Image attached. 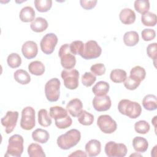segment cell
<instances>
[{
    "mask_svg": "<svg viewBox=\"0 0 157 157\" xmlns=\"http://www.w3.org/2000/svg\"><path fill=\"white\" fill-rule=\"evenodd\" d=\"M49 115L51 118L55 119V125L59 129H66L72 124V118L68 115L67 110L62 107L58 105L51 107Z\"/></svg>",
    "mask_w": 157,
    "mask_h": 157,
    "instance_id": "obj_1",
    "label": "cell"
},
{
    "mask_svg": "<svg viewBox=\"0 0 157 157\" xmlns=\"http://www.w3.org/2000/svg\"><path fill=\"white\" fill-rule=\"evenodd\" d=\"M80 132L76 129H72L60 135L57 140L58 146L62 150H69L75 146L80 140Z\"/></svg>",
    "mask_w": 157,
    "mask_h": 157,
    "instance_id": "obj_2",
    "label": "cell"
},
{
    "mask_svg": "<svg viewBox=\"0 0 157 157\" xmlns=\"http://www.w3.org/2000/svg\"><path fill=\"white\" fill-rule=\"evenodd\" d=\"M118 110L121 114L133 119L139 117L142 113V107L139 103L126 99L119 102Z\"/></svg>",
    "mask_w": 157,
    "mask_h": 157,
    "instance_id": "obj_3",
    "label": "cell"
},
{
    "mask_svg": "<svg viewBox=\"0 0 157 157\" xmlns=\"http://www.w3.org/2000/svg\"><path fill=\"white\" fill-rule=\"evenodd\" d=\"M9 144L5 156L20 157L23 152L24 140L19 134H14L9 139Z\"/></svg>",
    "mask_w": 157,
    "mask_h": 157,
    "instance_id": "obj_4",
    "label": "cell"
},
{
    "mask_svg": "<svg viewBox=\"0 0 157 157\" xmlns=\"http://www.w3.org/2000/svg\"><path fill=\"white\" fill-rule=\"evenodd\" d=\"M58 56L61 59V64L65 69H72L76 64V58L71 52L69 45L68 44H63L59 48Z\"/></svg>",
    "mask_w": 157,
    "mask_h": 157,
    "instance_id": "obj_5",
    "label": "cell"
},
{
    "mask_svg": "<svg viewBox=\"0 0 157 157\" xmlns=\"http://www.w3.org/2000/svg\"><path fill=\"white\" fill-rule=\"evenodd\" d=\"M61 82L57 78L49 80L45 85V94L47 99L50 102H56L60 95Z\"/></svg>",
    "mask_w": 157,
    "mask_h": 157,
    "instance_id": "obj_6",
    "label": "cell"
},
{
    "mask_svg": "<svg viewBox=\"0 0 157 157\" xmlns=\"http://www.w3.org/2000/svg\"><path fill=\"white\" fill-rule=\"evenodd\" d=\"M64 85L69 90H75L78 86L79 72L77 69H64L61 74Z\"/></svg>",
    "mask_w": 157,
    "mask_h": 157,
    "instance_id": "obj_7",
    "label": "cell"
},
{
    "mask_svg": "<svg viewBox=\"0 0 157 157\" xmlns=\"http://www.w3.org/2000/svg\"><path fill=\"white\" fill-rule=\"evenodd\" d=\"M36 125L35 110L30 106L25 107L21 111L20 126L23 129L29 131Z\"/></svg>",
    "mask_w": 157,
    "mask_h": 157,
    "instance_id": "obj_8",
    "label": "cell"
},
{
    "mask_svg": "<svg viewBox=\"0 0 157 157\" xmlns=\"http://www.w3.org/2000/svg\"><path fill=\"white\" fill-rule=\"evenodd\" d=\"M104 151L109 157H124L128 152V149L124 144L109 141L106 143Z\"/></svg>",
    "mask_w": 157,
    "mask_h": 157,
    "instance_id": "obj_9",
    "label": "cell"
},
{
    "mask_svg": "<svg viewBox=\"0 0 157 157\" xmlns=\"http://www.w3.org/2000/svg\"><path fill=\"white\" fill-rule=\"evenodd\" d=\"M101 53V47L97 42L90 40L84 44V48L80 56L85 59H92L99 57Z\"/></svg>",
    "mask_w": 157,
    "mask_h": 157,
    "instance_id": "obj_10",
    "label": "cell"
},
{
    "mask_svg": "<svg viewBox=\"0 0 157 157\" xmlns=\"http://www.w3.org/2000/svg\"><path fill=\"white\" fill-rule=\"evenodd\" d=\"M97 124L101 131L105 134H112L117 130L116 121L109 115H101L97 120Z\"/></svg>",
    "mask_w": 157,
    "mask_h": 157,
    "instance_id": "obj_11",
    "label": "cell"
},
{
    "mask_svg": "<svg viewBox=\"0 0 157 157\" xmlns=\"http://www.w3.org/2000/svg\"><path fill=\"white\" fill-rule=\"evenodd\" d=\"M58 37L54 33H47L42 39L40 42L42 52L46 55L52 54L57 45Z\"/></svg>",
    "mask_w": 157,
    "mask_h": 157,
    "instance_id": "obj_12",
    "label": "cell"
},
{
    "mask_svg": "<svg viewBox=\"0 0 157 157\" xmlns=\"http://www.w3.org/2000/svg\"><path fill=\"white\" fill-rule=\"evenodd\" d=\"M18 118V112L17 111L9 110L6 115L1 120V124L5 128V132L9 134L15 129Z\"/></svg>",
    "mask_w": 157,
    "mask_h": 157,
    "instance_id": "obj_13",
    "label": "cell"
},
{
    "mask_svg": "<svg viewBox=\"0 0 157 157\" xmlns=\"http://www.w3.org/2000/svg\"><path fill=\"white\" fill-rule=\"evenodd\" d=\"M111 99L108 95L95 96L93 99L94 109L98 112L108 110L111 107Z\"/></svg>",
    "mask_w": 157,
    "mask_h": 157,
    "instance_id": "obj_14",
    "label": "cell"
},
{
    "mask_svg": "<svg viewBox=\"0 0 157 157\" xmlns=\"http://www.w3.org/2000/svg\"><path fill=\"white\" fill-rule=\"evenodd\" d=\"M21 52L24 57L28 59L35 58L38 53L37 44L33 40L25 42L22 45Z\"/></svg>",
    "mask_w": 157,
    "mask_h": 157,
    "instance_id": "obj_15",
    "label": "cell"
},
{
    "mask_svg": "<svg viewBox=\"0 0 157 157\" xmlns=\"http://www.w3.org/2000/svg\"><path fill=\"white\" fill-rule=\"evenodd\" d=\"M83 104L78 98L71 99L66 105V110L73 117H77L82 111Z\"/></svg>",
    "mask_w": 157,
    "mask_h": 157,
    "instance_id": "obj_16",
    "label": "cell"
},
{
    "mask_svg": "<svg viewBox=\"0 0 157 157\" xmlns=\"http://www.w3.org/2000/svg\"><path fill=\"white\" fill-rule=\"evenodd\" d=\"M85 148L87 155L90 157H94L100 153L101 144L98 140L91 139L86 144Z\"/></svg>",
    "mask_w": 157,
    "mask_h": 157,
    "instance_id": "obj_17",
    "label": "cell"
},
{
    "mask_svg": "<svg viewBox=\"0 0 157 157\" xmlns=\"http://www.w3.org/2000/svg\"><path fill=\"white\" fill-rule=\"evenodd\" d=\"M119 18L123 24L131 25L134 23L136 16L135 12L132 9L129 8H124L120 11Z\"/></svg>",
    "mask_w": 157,
    "mask_h": 157,
    "instance_id": "obj_18",
    "label": "cell"
},
{
    "mask_svg": "<svg viewBox=\"0 0 157 157\" xmlns=\"http://www.w3.org/2000/svg\"><path fill=\"white\" fill-rule=\"evenodd\" d=\"M48 26V24L46 19L42 17H37L31 22L30 28L33 31L42 33L47 29Z\"/></svg>",
    "mask_w": 157,
    "mask_h": 157,
    "instance_id": "obj_19",
    "label": "cell"
},
{
    "mask_svg": "<svg viewBox=\"0 0 157 157\" xmlns=\"http://www.w3.org/2000/svg\"><path fill=\"white\" fill-rule=\"evenodd\" d=\"M132 146L136 151L138 153H144L148 148V142L144 137L137 136L132 140Z\"/></svg>",
    "mask_w": 157,
    "mask_h": 157,
    "instance_id": "obj_20",
    "label": "cell"
},
{
    "mask_svg": "<svg viewBox=\"0 0 157 157\" xmlns=\"http://www.w3.org/2000/svg\"><path fill=\"white\" fill-rule=\"evenodd\" d=\"M35 11L31 6H25L20 12L19 17L21 21L25 23L32 22L35 18Z\"/></svg>",
    "mask_w": 157,
    "mask_h": 157,
    "instance_id": "obj_21",
    "label": "cell"
},
{
    "mask_svg": "<svg viewBox=\"0 0 157 157\" xmlns=\"http://www.w3.org/2000/svg\"><path fill=\"white\" fill-rule=\"evenodd\" d=\"M33 139L40 144H45L50 138V134L47 130L37 128L32 133Z\"/></svg>",
    "mask_w": 157,
    "mask_h": 157,
    "instance_id": "obj_22",
    "label": "cell"
},
{
    "mask_svg": "<svg viewBox=\"0 0 157 157\" xmlns=\"http://www.w3.org/2000/svg\"><path fill=\"white\" fill-rule=\"evenodd\" d=\"M139 34L135 31H130L126 32L123 36V42L126 46H135L139 42Z\"/></svg>",
    "mask_w": 157,
    "mask_h": 157,
    "instance_id": "obj_23",
    "label": "cell"
},
{
    "mask_svg": "<svg viewBox=\"0 0 157 157\" xmlns=\"http://www.w3.org/2000/svg\"><path fill=\"white\" fill-rule=\"evenodd\" d=\"M144 108L149 111H153L157 109V99L154 94H147L142 100Z\"/></svg>",
    "mask_w": 157,
    "mask_h": 157,
    "instance_id": "obj_24",
    "label": "cell"
},
{
    "mask_svg": "<svg viewBox=\"0 0 157 157\" xmlns=\"http://www.w3.org/2000/svg\"><path fill=\"white\" fill-rule=\"evenodd\" d=\"M110 88L109 84L104 81H99L96 83L93 88L92 91L95 96L106 95Z\"/></svg>",
    "mask_w": 157,
    "mask_h": 157,
    "instance_id": "obj_25",
    "label": "cell"
},
{
    "mask_svg": "<svg viewBox=\"0 0 157 157\" xmlns=\"http://www.w3.org/2000/svg\"><path fill=\"white\" fill-rule=\"evenodd\" d=\"M28 70L33 75L40 76L45 72V66L40 61H32L28 65Z\"/></svg>",
    "mask_w": 157,
    "mask_h": 157,
    "instance_id": "obj_26",
    "label": "cell"
},
{
    "mask_svg": "<svg viewBox=\"0 0 157 157\" xmlns=\"http://www.w3.org/2000/svg\"><path fill=\"white\" fill-rule=\"evenodd\" d=\"M145 76L146 71L145 69L140 66H136L132 67L130 71L129 77L139 83L144 80Z\"/></svg>",
    "mask_w": 157,
    "mask_h": 157,
    "instance_id": "obj_27",
    "label": "cell"
},
{
    "mask_svg": "<svg viewBox=\"0 0 157 157\" xmlns=\"http://www.w3.org/2000/svg\"><path fill=\"white\" fill-rule=\"evenodd\" d=\"M14 79L21 85H27L31 82L29 74L23 69H18L13 74Z\"/></svg>",
    "mask_w": 157,
    "mask_h": 157,
    "instance_id": "obj_28",
    "label": "cell"
},
{
    "mask_svg": "<svg viewBox=\"0 0 157 157\" xmlns=\"http://www.w3.org/2000/svg\"><path fill=\"white\" fill-rule=\"evenodd\" d=\"M126 77V72L120 69H115L112 70L110 74V78L114 83L124 82Z\"/></svg>",
    "mask_w": 157,
    "mask_h": 157,
    "instance_id": "obj_29",
    "label": "cell"
},
{
    "mask_svg": "<svg viewBox=\"0 0 157 157\" xmlns=\"http://www.w3.org/2000/svg\"><path fill=\"white\" fill-rule=\"evenodd\" d=\"M141 22L146 26H155L156 25V15L151 12H147L141 16Z\"/></svg>",
    "mask_w": 157,
    "mask_h": 157,
    "instance_id": "obj_30",
    "label": "cell"
},
{
    "mask_svg": "<svg viewBox=\"0 0 157 157\" xmlns=\"http://www.w3.org/2000/svg\"><path fill=\"white\" fill-rule=\"evenodd\" d=\"M28 153L30 157H45V154L42 147L36 143L31 144L28 147Z\"/></svg>",
    "mask_w": 157,
    "mask_h": 157,
    "instance_id": "obj_31",
    "label": "cell"
},
{
    "mask_svg": "<svg viewBox=\"0 0 157 157\" xmlns=\"http://www.w3.org/2000/svg\"><path fill=\"white\" fill-rule=\"evenodd\" d=\"M38 122L40 125L44 127H47L51 125L52 121L46 109H42L38 112Z\"/></svg>",
    "mask_w": 157,
    "mask_h": 157,
    "instance_id": "obj_32",
    "label": "cell"
},
{
    "mask_svg": "<svg viewBox=\"0 0 157 157\" xmlns=\"http://www.w3.org/2000/svg\"><path fill=\"white\" fill-rule=\"evenodd\" d=\"M77 117L78 122L83 126H90L92 124L94 121L93 115L85 110H82Z\"/></svg>",
    "mask_w": 157,
    "mask_h": 157,
    "instance_id": "obj_33",
    "label": "cell"
},
{
    "mask_svg": "<svg viewBox=\"0 0 157 157\" xmlns=\"http://www.w3.org/2000/svg\"><path fill=\"white\" fill-rule=\"evenodd\" d=\"M34 4L36 10L39 12H48L52 6V0H35Z\"/></svg>",
    "mask_w": 157,
    "mask_h": 157,
    "instance_id": "obj_34",
    "label": "cell"
},
{
    "mask_svg": "<svg viewBox=\"0 0 157 157\" xmlns=\"http://www.w3.org/2000/svg\"><path fill=\"white\" fill-rule=\"evenodd\" d=\"M134 6L135 10L141 14L148 12L150 9V2L148 0H136L134 1Z\"/></svg>",
    "mask_w": 157,
    "mask_h": 157,
    "instance_id": "obj_35",
    "label": "cell"
},
{
    "mask_svg": "<svg viewBox=\"0 0 157 157\" xmlns=\"http://www.w3.org/2000/svg\"><path fill=\"white\" fill-rule=\"evenodd\" d=\"M8 66L11 68L18 67L21 64V58L17 53H10L7 58Z\"/></svg>",
    "mask_w": 157,
    "mask_h": 157,
    "instance_id": "obj_36",
    "label": "cell"
},
{
    "mask_svg": "<svg viewBox=\"0 0 157 157\" xmlns=\"http://www.w3.org/2000/svg\"><path fill=\"white\" fill-rule=\"evenodd\" d=\"M150 124L145 120H140L134 124V129L136 132L141 134H147L150 131Z\"/></svg>",
    "mask_w": 157,
    "mask_h": 157,
    "instance_id": "obj_37",
    "label": "cell"
},
{
    "mask_svg": "<svg viewBox=\"0 0 157 157\" xmlns=\"http://www.w3.org/2000/svg\"><path fill=\"white\" fill-rule=\"evenodd\" d=\"M84 48V44L81 40H75L69 44L71 52L74 55H81Z\"/></svg>",
    "mask_w": 157,
    "mask_h": 157,
    "instance_id": "obj_38",
    "label": "cell"
},
{
    "mask_svg": "<svg viewBox=\"0 0 157 157\" xmlns=\"http://www.w3.org/2000/svg\"><path fill=\"white\" fill-rule=\"evenodd\" d=\"M96 76L90 72H86L82 76V84L86 87H90L93 85L96 82Z\"/></svg>",
    "mask_w": 157,
    "mask_h": 157,
    "instance_id": "obj_39",
    "label": "cell"
},
{
    "mask_svg": "<svg viewBox=\"0 0 157 157\" xmlns=\"http://www.w3.org/2000/svg\"><path fill=\"white\" fill-rule=\"evenodd\" d=\"M90 71L94 75L101 76L104 75L105 72V67L102 63H96L93 64L90 67Z\"/></svg>",
    "mask_w": 157,
    "mask_h": 157,
    "instance_id": "obj_40",
    "label": "cell"
},
{
    "mask_svg": "<svg viewBox=\"0 0 157 157\" xmlns=\"http://www.w3.org/2000/svg\"><path fill=\"white\" fill-rule=\"evenodd\" d=\"M156 48H157V44L156 42L150 44L147 47V55L153 60L155 66L156 59V57H157Z\"/></svg>",
    "mask_w": 157,
    "mask_h": 157,
    "instance_id": "obj_41",
    "label": "cell"
},
{
    "mask_svg": "<svg viewBox=\"0 0 157 157\" xmlns=\"http://www.w3.org/2000/svg\"><path fill=\"white\" fill-rule=\"evenodd\" d=\"M142 38L145 41H150L156 37V32L152 29H144L141 32Z\"/></svg>",
    "mask_w": 157,
    "mask_h": 157,
    "instance_id": "obj_42",
    "label": "cell"
},
{
    "mask_svg": "<svg viewBox=\"0 0 157 157\" xmlns=\"http://www.w3.org/2000/svg\"><path fill=\"white\" fill-rule=\"evenodd\" d=\"M140 83L136 81L135 80L132 79L131 77L129 76L126 77V80H124V86L128 90H134L140 85Z\"/></svg>",
    "mask_w": 157,
    "mask_h": 157,
    "instance_id": "obj_43",
    "label": "cell"
},
{
    "mask_svg": "<svg viewBox=\"0 0 157 157\" xmlns=\"http://www.w3.org/2000/svg\"><path fill=\"white\" fill-rule=\"evenodd\" d=\"M96 0L93 1H86V0H80V4L82 8L86 10H90L93 8H94L96 4H97Z\"/></svg>",
    "mask_w": 157,
    "mask_h": 157,
    "instance_id": "obj_44",
    "label": "cell"
},
{
    "mask_svg": "<svg viewBox=\"0 0 157 157\" xmlns=\"http://www.w3.org/2000/svg\"><path fill=\"white\" fill-rule=\"evenodd\" d=\"M69 156H86L87 154L84 152L82 150H76L75 151H74L73 153H72L71 154H70L69 155Z\"/></svg>",
    "mask_w": 157,
    "mask_h": 157,
    "instance_id": "obj_45",
    "label": "cell"
},
{
    "mask_svg": "<svg viewBox=\"0 0 157 157\" xmlns=\"http://www.w3.org/2000/svg\"><path fill=\"white\" fill-rule=\"evenodd\" d=\"M156 116H155L154 117V118H153V120H151V123L154 124V126H155V128H156Z\"/></svg>",
    "mask_w": 157,
    "mask_h": 157,
    "instance_id": "obj_46",
    "label": "cell"
}]
</instances>
